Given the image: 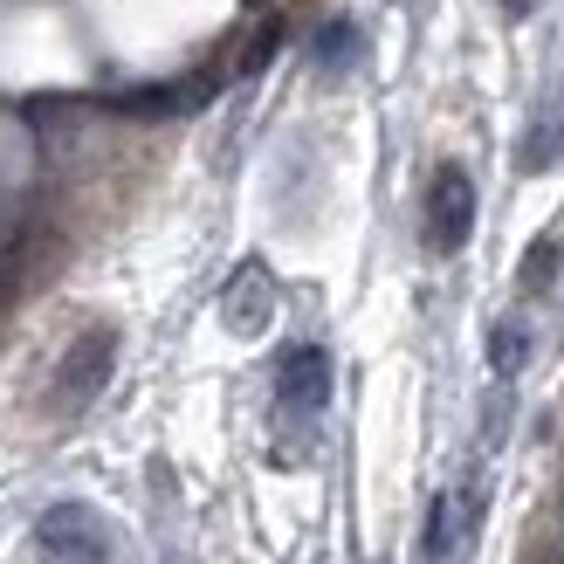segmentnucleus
<instances>
[{
	"mask_svg": "<svg viewBox=\"0 0 564 564\" xmlns=\"http://www.w3.org/2000/svg\"><path fill=\"white\" fill-rule=\"evenodd\" d=\"M502 14H530V0H502Z\"/></svg>",
	"mask_w": 564,
	"mask_h": 564,
	"instance_id": "obj_10",
	"label": "nucleus"
},
{
	"mask_svg": "<svg viewBox=\"0 0 564 564\" xmlns=\"http://www.w3.org/2000/svg\"><path fill=\"white\" fill-rule=\"evenodd\" d=\"M530 365V324L523 317H496L489 324V372L496 379H517Z\"/></svg>",
	"mask_w": 564,
	"mask_h": 564,
	"instance_id": "obj_8",
	"label": "nucleus"
},
{
	"mask_svg": "<svg viewBox=\"0 0 564 564\" xmlns=\"http://www.w3.org/2000/svg\"><path fill=\"white\" fill-rule=\"evenodd\" d=\"M517 165L523 173H551V165H564V110H544V118L523 131Z\"/></svg>",
	"mask_w": 564,
	"mask_h": 564,
	"instance_id": "obj_6",
	"label": "nucleus"
},
{
	"mask_svg": "<svg viewBox=\"0 0 564 564\" xmlns=\"http://www.w3.org/2000/svg\"><path fill=\"white\" fill-rule=\"evenodd\" d=\"M35 557L42 564H110L118 557V530L90 502H55L35 523Z\"/></svg>",
	"mask_w": 564,
	"mask_h": 564,
	"instance_id": "obj_2",
	"label": "nucleus"
},
{
	"mask_svg": "<svg viewBox=\"0 0 564 564\" xmlns=\"http://www.w3.org/2000/svg\"><path fill=\"white\" fill-rule=\"evenodd\" d=\"M275 406H282V420H317L330 406V351L324 345H290L275 358Z\"/></svg>",
	"mask_w": 564,
	"mask_h": 564,
	"instance_id": "obj_3",
	"label": "nucleus"
},
{
	"mask_svg": "<svg viewBox=\"0 0 564 564\" xmlns=\"http://www.w3.org/2000/svg\"><path fill=\"white\" fill-rule=\"evenodd\" d=\"M110 372H118V324H90L69 337V351L55 358V379H48V413H83L97 400V392L110 386Z\"/></svg>",
	"mask_w": 564,
	"mask_h": 564,
	"instance_id": "obj_1",
	"label": "nucleus"
},
{
	"mask_svg": "<svg viewBox=\"0 0 564 564\" xmlns=\"http://www.w3.org/2000/svg\"><path fill=\"white\" fill-rule=\"evenodd\" d=\"M358 48H365V35H358V21H324V35H317V48H310V63H317V76H345L351 63H358Z\"/></svg>",
	"mask_w": 564,
	"mask_h": 564,
	"instance_id": "obj_7",
	"label": "nucleus"
},
{
	"mask_svg": "<svg viewBox=\"0 0 564 564\" xmlns=\"http://www.w3.org/2000/svg\"><path fill=\"white\" fill-rule=\"evenodd\" d=\"M220 324L235 337H262L275 324V275L262 262H241L228 275V290H220Z\"/></svg>",
	"mask_w": 564,
	"mask_h": 564,
	"instance_id": "obj_5",
	"label": "nucleus"
},
{
	"mask_svg": "<svg viewBox=\"0 0 564 564\" xmlns=\"http://www.w3.org/2000/svg\"><path fill=\"white\" fill-rule=\"evenodd\" d=\"M557 269H564V248H557V235H538V241L523 248L517 290H523V296H551V290H557Z\"/></svg>",
	"mask_w": 564,
	"mask_h": 564,
	"instance_id": "obj_9",
	"label": "nucleus"
},
{
	"mask_svg": "<svg viewBox=\"0 0 564 564\" xmlns=\"http://www.w3.org/2000/svg\"><path fill=\"white\" fill-rule=\"evenodd\" d=\"M475 235V180L462 165H441L427 186V248L434 256H462Z\"/></svg>",
	"mask_w": 564,
	"mask_h": 564,
	"instance_id": "obj_4",
	"label": "nucleus"
}]
</instances>
